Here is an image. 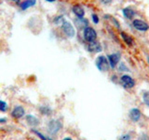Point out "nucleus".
Instances as JSON below:
<instances>
[{
    "label": "nucleus",
    "instance_id": "nucleus-21",
    "mask_svg": "<svg viewBox=\"0 0 149 140\" xmlns=\"http://www.w3.org/2000/svg\"><path fill=\"white\" fill-rule=\"evenodd\" d=\"M118 69H119V71H130L129 68H128L127 66H126V65H125L123 63H121V64H120Z\"/></svg>",
    "mask_w": 149,
    "mask_h": 140
},
{
    "label": "nucleus",
    "instance_id": "nucleus-24",
    "mask_svg": "<svg viewBox=\"0 0 149 140\" xmlns=\"http://www.w3.org/2000/svg\"><path fill=\"white\" fill-rule=\"evenodd\" d=\"M13 1H14V2H16L18 5H20V3H21V2H20V0H13Z\"/></svg>",
    "mask_w": 149,
    "mask_h": 140
},
{
    "label": "nucleus",
    "instance_id": "nucleus-14",
    "mask_svg": "<svg viewBox=\"0 0 149 140\" xmlns=\"http://www.w3.org/2000/svg\"><path fill=\"white\" fill-rule=\"evenodd\" d=\"M25 120L30 126H37L39 124V120L34 115H27L25 117Z\"/></svg>",
    "mask_w": 149,
    "mask_h": 140
},
{
    "label": "nucleus",
    "instance_id": "nucleus-25",
    "mask_svg": "<svg viewBox=\"0 0 149 140\" xmlns=\"http://www.w3.org/2000/svg\"><path fill=\"white\" fill-rule=\"evenodd\" d=\"M63 140H73V139H72V138H70V137H65Z\"/></svg>",
    "mask_w": 149,
    "mask_h": 140
},
{
    "label": "nucleus",
    "instance_id": "nucleus-5",
    "mask_svg": "<svg viewBox=\"0 0 149 140\" xmlns=\"http://www.w3.org/2000/svg\"><path fill=\"white\" fill-rule=\"evenodd\" d=\"M132 26L138 31L141 32H146L149 29V24L143 20H140V19H135L132 21Z\"/></svg>",
    "mask_w": 149,
    "mask_h": 140
},
{
    "label": "nucleus",
    "instance_id": "nucleus-18",
    "mask_svg": "<svg viewBox=\"0 0 149 140\" xmlns=\"http://www.w3.org/2000/svg\"><path fill=\"white\" fill-rule=\"evenodd\" d=\"M40 111H41V113L43 115H49L51 113V109L49 108V107H46V106L41 107Z\"/></svg>",
    "mask_w": 149,
    "mask_h": 140
},
{
    "label": "nucleus",
    "instance_id": "nucleus-26",
    "mask_svg": "<svg viewBox=\"0 0 149 140\" xmlns=\"http://www.w3.org/2000/svg\"><path fill=\"white\" fill-rule=\"evenodd\" d=\"M46 1H48V2H54L55 0H46Z\"/></svg>",
    "mask_w": 149,
    "mask_h": 140
},
{
    "label": "nucleus",
    "instance_id": "nucleus-20",
    "mask_svg": "<svg viewBox=\"0 0 149 140\" xmlns=\"http://www.w3.org/2000/svg\"><path fill=\"white\" fill-rule=\"evenodd\" d=\"M91 18H92V21H93V22H94L95 24H97V23H99V22H100V19H99V17H98L97 14H92V15H91Z\"/></svg>",
    "mask_w": 149,
    "mask_h": 140
},
{
    "label": "nucleus",
    "instance_id": "nucleus-1",
    "mask_svg": "<svg viewBox=\"0 0 149 140\" xmlns=\"http://www.w3.org/2000/svg\"><path fill=\"white\" fill-rule=\"evenodd\" d=\"M95 64L97 68L100 70L101 72H107L110 68V64L104 55H99L95 60Z\"/></svg>",
    "mask_w": 149,
    "mask_h": 140
},
{
    "label": "nucleus",
    "instance_id": "nucleus-9",
    "mask_svg": "<svg viewBox=\"0 0 149 140\" xmlns=\"http://www.w3.org/2000/svg\"><path fill=\"white\" fill-rule=\"evenodd\" d=\"M24 114H25L24 108H23V107L21 106H15L13 108V110L11 111V116L13 117L14 119H21V118H22L23 116H24Z\"/></svg>",
    "mask_w": 149,
    "mask_h": 140
},
{
    "label": "nucleus",
    "instance_id": "nucleus-8",
    "mask_svg": "<svg viewBox=\"0 0 149 140\" xmlns=\"http://www.w3.org/2000/svg\"><path fill=\"white\" fill-rule=\"evenodd\" d=\"M87 50L88 51H91V52H100L102 51V45L100 44V42H98L97 40L94 41V42H91V43H88V46H87Z\"/></svg>",
    "mask_w": 149,
    "mask_h": 140
},
{
    "label": "nucleus",
    "instance_id": "nucleus-13",
    "mask_svg": "<svg viewBox=\"0 0 149 140\" xmlns=\"http://www.w3.org/2000/svg\"><path fill=\"white\" fill-rule=\"evenodd\" d=\"M141 111L138 108H132L130 111V118L133 121H138L139 119L141 118Z\"/></svg>",
    "mask_w": 149,
    "mask_h": 140
},
{
    "label": "nucleus",
    "instance_id": "nucleus-15",
    "mask_svg": "<svg viewBox=\"0 0 149 140\" xmlns=\"http://www.w3.org/2000/svg\"><path fill=\"white\" fill-rule=\"evenodd\" d=\"M120 36H121V37H122L123 41H124L125 43L127 44L128 46H132V45L133 44V38H132V36H130V35H128L126 32H121V33H120Z\"/></svg>",
    "mask_w": 149,
    "mask_h": 140
},
{
    "label": "nucleus",
    "instance_id": "nucleus-3",
    "mask_svg": "<svg viewBox=\"0 0 149 140\" xmlns=\"http://www.w3.org/2000/svg\"><path fill=\"white\" fill-rule=\"evenodd\" d=\"M62 30L64 33V35L68 36V37H74L76 35V30H74V27L70 22L64 20L63 22L62 23Z\"/></svg>",
    "mask_w": 149,
    "mask_h": 140
},
{
    "label": "nucleus",
    "instance_id": "nucleus-16",
    "mask_svg": "<svg viewBox=\"0 0 149 140\" xmlns=\"http://www.w3.org/2000/svg\"><path fill=\"white\" fill-rule=\"evenodd\" d=\"M8 109V105L7 103L3 101V100H0V111L1 112H6Z\"/></svg>",
    "mask_w": 149,
    "mask_h": 140
},
{
    "label": "nucleus",
    "instance_id": "nucleus-23",
    "mask_svg": "<svg viewBox=\"0 0 149 140\" xmlns=\"http://www.w3.org/2000/svg\"><path fill=\"white\" fill-rule=\"evenodd\" d=\"M113 0H100V2L104 4V5H108V4H111Z\"/></svg>",
    "mask_w": 149,
    "mask_h": 140
},
{
    "label": "nucleus",
    "instance_id": "nucleus-28",
    "mask_svg": "<svg viewBox=\"0 0 149 140\" xmlns=\"http://www.w3.org/2000/svg\"><path fill=\"white\" fill-rule=\"evenodd\" d=\"M34 140H35V139H34Z\"/></svg>",
    "mask_w": 149,
    "mask_h": 140
},
{
    "label": "nucleus",
    "instance_id": "nucleus-27",
    "mask_svg": "<svg viewBox=\"0 0 149 140\" xmlns=\"http://www.w3.org/2000/svg\"><path fill=\"white\" fill-rule=\"evenodd\" d=\"M148 62H149V58H148Z\"/></svg>",
    "mask_w": 149,
    "mask_h": 140
},
{
    "label": "nucleus",
    "instance_id": "nucleus-6",
    "mask_svg": "<svg viewBox=\"0 0 149 140\" xmlns=\"http://www.w3.org/2000/svg\"><path fill=\"white\" fill-rule=\"evenodd\" d=\"M120 83L126 89H130L135 86V80L129 75H123L120 78Z\"/></svg>",
    "mask_w": 149,
    "mask_h": 140
},
{
    "label": "nucleus",
    "instance_id": "nucleus-11",
    "mask_svg": "<svg viewBox=\"0 0 149 140\" xmlns=\"http://www.w3.org/2000/svg\"><path fill=\"white\" fill-rule=\"evenodd\" d=\"M36 3V0H24L20 3V8L22 9V10H26L27 8H29L31 7H34Z\"/></svg>",
    "mask_w": 149,
    "mask_h": 140
},
{
    "label": "nucleus",
    "instance_id": "nucleus-22",
    "mask_svg": "<svg viewBox=\"0 0 149 140\" xmlns=\"http://www.w3.org/2000/svg\"><path fill=\"white\" fill-rule=\"evenodd\" d=\"M130 135L129 134H124V135H121V136L119 137V140H130Z\"/></svg>",
    "mask_w": 149,
    "mask_h": 140
},
{
    "label": "nucleus",
    "instance_id": "nucleus-4",
    "mask_svg": "<svg viewBox=\"0 0 149 140\" xmlns=\"http://www.w3.org/2000/svg\"><path fill=\"white\" fill-rule=\"evenodd\" d=\"M62 127H63V124L58 120H50L49 123V124H48L49 132L50 134H56L61 130V128H62Z\"/></svg>",
    "mask_w": 149,
    "mask_h": 140
},
{
    "label": "nucleus",
    "instance_id": "nucleus-17",
    "mask_svg": "<svg viewBox=\"0 0 149 140\" xmlns=\"http://www.w3.org/2000/svg\"><path fill=\"white\" fill-rule=\"evenodd\" d=\"M143 100L144 104L149 106V92H146L143 93Z\"/></svg>",
    "mask_w": 149,
    "mask_h": 140
},
{
    "label": "nucleus",
    "instance_id": "nucleus-7",
    "mask_svg": "<svg viewBox=\"0 0 149 140\" xmlns=\"http://www.w3.org/2000/svg\"><path fill=\"white\" fill-rule=\"evenodd\" d=\"M107 59H108V62L110 64L111 68H115L116 65L118 64L119 61L121 59V54L119 52H115V53H111L107 56Z\"/></svg>",
    "mask_w": 149,
    "mask_h": 140
},
{
    "label": "nucleus",
    "instance_id": "nucleus-10",
    "mask_svg": "<svg viewBox=\"0 0 149 140\" xmlns=\"http://www.w3.org/2000/svg\"><path fill=\"white\" fill-rule=\"evenodd\" d=\"M72 10L77 18H84V16H85V10H84V8L80 5H74V6H73Z\"/></svg>",
    "mask_w": 149,
    "mask_h": 140
},
{
    "label": "nucleus",
    "instance_id": "nucleus-12",
    "mask_svg": "<svg viewBox=\"0 0 149 140\" xmlns=\"http://www.w3.org/2000/svg\"><path fill=\"white\" fill-rule=\"evenodd\" d=\"M122 13H123V15L125 16V18L129 19V20H132V19L135 16V14H136L135 10H133V9L130 7L124 8L122 9Z\"/></svg>",
    "mask_w": 149,
    "mask_h": 140
},
{
    "label": "nucleus",
    "instance_id": "nucleus-19",
    "mask_svg": "<svg viewBox=\"0 0 149 140\" xmlns=\"http://www.w3.org/2000/svg\"><path fill=\"white\" fill-rule=\"evenodd\" d=\"M33 131V133H34V134H36V135H37V136H39L42 140H51V139H49V138H46L45 136H44V135L43 134H42L41 133H39V132H37V131H36V130H32Z\"/></svg>",
    "mask_w": 149,
    "mask_h": 140
},
{
    "label": "nucleus",
    "instance_id": "nucleus-2",
    "mask_svg": "<svg viewBox=\"0 0 149 140\" xmlns=\"http://www.w3.org/2000/svg\"><path fill=\"white\" fill-rule=\"evenodd\" d=\"M83 36L84 39H85L88 43H91V42H94L97 39V33L95 31L94 28H92L91 26H87L83 32Z\"/></svg>",
    "mask_w": 149,
    "mask_h": 140
}]
</instances>
